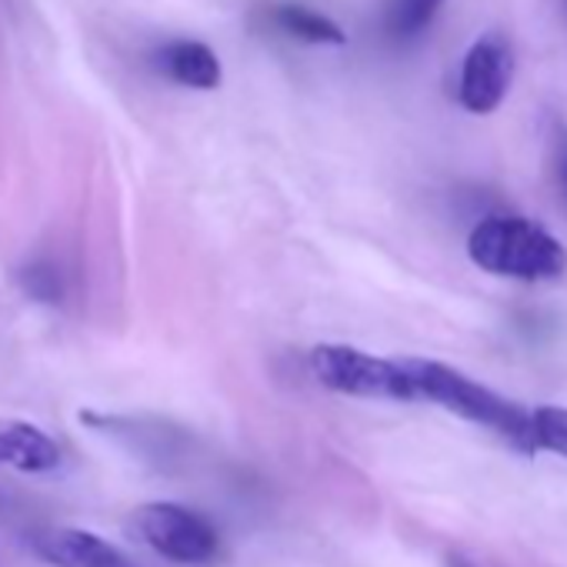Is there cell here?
I'll use <instances>...</instances> for the list:
<instances>
[{"mask_svg":"<svg viewBox=\"0 0 567 567\" xmlns=\"http://www.w3.org/2000/svg\"><path fill=\"white\" fill-rule=\"evenodd\" d=\"M408 378H411V388H414V398L417 401H431L471 424H481L501 437H507L514 447L534 454V437H530V411H524L520 404L507 401L504 394L477 384L474 378L461 374L457 368L451 364H441V361H424V358H408L401 361Z\"/></svg>","mask_w":567,"mask_h":567,"instance_id":"1","label":"cell"},{"mask_svg":"<svg viewBox=\"0 0 567 567\" xmlns=\"http://www.w3.org/2000/svg\"><path fill=\"white\" fill-rule=\"evenodd\" d=\"M467 257L511 280H554L567 270L564 244L524 217H484L467 237Z\"/></svg>","mask_w":567,"mask_h":567,"instance_id":"2","label":"cell"},{"mask_svg":"<svg viewBox=\"0 0 567 567\" xmlns=\"http://www.w3.org/2000/svg\"><path fill=\"white\" fill-rule=\"evenodd\" d=\"M311 374L334 394L374 401H417L401 361L378 358L351 344H318L311 351Z\"/></svg>","mask_w":567,"mask_h":567,"instance_id":"3","label":"cell"},{"mask_svg":"<svg viewBox=\"0 0 567 567\" xmlns=\"http://www.w3.org/2000/svg\"><path fill=\"white\" fill-rule=\"evenodd\" d=\"M137 537L174 564H207L220 554L217 527L194 507L177 501H151L134 514Z\"/></svg>","mask_w":567,"mask_h":567,"instance_id":"4","label":"cell"},{"mask_svg":"<svg viewBox=\"0 0 567 567\" xmlns=\"http://www.w3.org/2000/svg\"><path fill=\"white\" fill-rule=\"evenodd\" d=\"M514 84V48L504 34H481L461 61L457 101L471 114H494Z\"/></svg>","mask_w":567,"mask_h":567,"instance_id":"5","label":"cell"},{"mask_svg":"<svg viewBox=\"0 0 567 567\" xmlns=\"http://www.w3.org/2000/svg\"><path fill=\"white\" fill-rule=\"evenodd\" d=\"M34 550L51 567H131L111 540L81 527H48L34 537Z\"/></svg>","mask_w":567,"mask_h":567,"instance_id":"6","label":"cell"},{"mask_svg":"<svg viewBox=\"0 0 567 567\" xmlns=\"http://www.w3.org/2000/svg\"><path fill=\"white\" fill-rule=\"evenodd\" d=\"M61 464L58 441L31 421H0V467L21 474H48Z\"/></svg>","mask_w":567,"mask_h":567,"instance_id":"7","label":"cell"},{"mask_svg":"<svg viewBox=\"0 0 567 567\" xmlns=\"http://www.w3.org/2000/svg\"><path fill=\"white\" fill-rule=\"evenodd\" d=\"M151 64L154 71H161L181 87H194V91L220 87V61L200 41H167L151 54Z\"/></svg>","mask_w":567,"mask_h":567,"instance_id":"8","label":"cell"},{"mask_svg":"<svg viewBox=\"0 0 567 567\" xmlns=\"http://www.w3.org/2000/svg\"><path fill=\"white\" fill-rule=\"evenodd\" d=\"M270 24L295 41H305V44H321V48H344L348 44V34L328 14L311 11L305 4H277L270 11Z\"/></svg>","mask_w":567,"mask_h":567,"instance_id":"9","label":"cell"},{"mask_svg":"<svg viewBox=\"0 0 567 567\" xmlns=\"http://www.w3.org/2000/svg\"><path fill=\"white\" fill-rule=\"evenodd\" d=\"M444 8V0H384L381 24L388 38L394 41H411L431 28L437 11Z\"/></svg>","mask_w":567,"mask_h":567,"instance_id":"10","label":"cell"},{"mask_svg":"<svg viewBox=\"0 0 567 567\" xmlns=\"http://www.w3.org/2000/svg\"><path fill=\"white\" fill-rule=\"evenodd\" d=\"M530 437H534V451H554L560 457H567V408H534L530 411Z\"/></svg>","mask_w":567,"mask_h":567,"instance_id":"11","label":"cell"},{"mask_svg":"<svg viewBox=\"0 0 567 567\" xmlns=\"http://www.w3.org/2000/svg\"><path fill=\"white\" fill-rule=\"evenodd\" d=\"M21 288L44 305H58L64 298V277L58 270V264L51 260H34L21 270Z\"/></svg>","mask_w":567,"mask_h":567,"instance_id":"12","label":"cell"},{"mask_svg":"<svg viewBox=\"0 0 567 567\" xmlns=\"http://www.w3.org/2000/svg\"><path fill=\"white\" fill-rule=\"evenodd\" d=\"M547 151H550V184H554L557 204L567 217V124H554Z\"/></svg>","mask_w":567,"mask_h":567,"instance_id":"13","label":"cell"},{"mask_svg":"<svg viewBox=\"0 0 567 567\" xmlns=\"http://www.w3.org/2000/svg\"><path fill=\"white\" fill-rule=\"evenodd\" d=\"M447 567H481V564H474V560H467V557L451 554V557H447Z\"/></svg>","mask_w":567,"mask_h":567,"instance_id":"14","label":"cell"}]
</instances>
